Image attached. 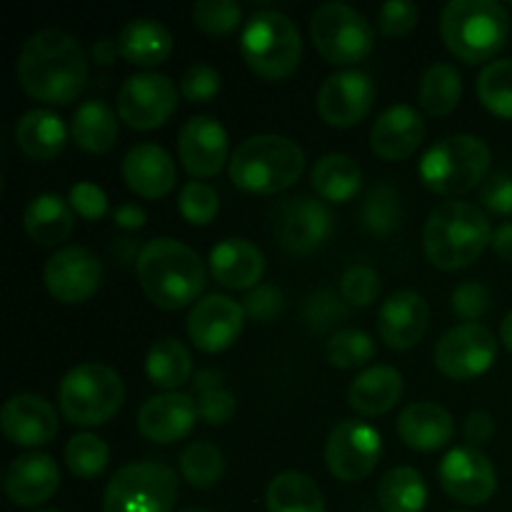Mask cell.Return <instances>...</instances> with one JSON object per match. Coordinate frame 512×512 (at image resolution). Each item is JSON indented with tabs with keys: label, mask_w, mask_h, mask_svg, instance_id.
<instances>
[{
	"label": "cell",
	"mask_w": 512,
	"mask_h": 512,
	"mask_svg": "<svg viewBox=\"0 0 512 512\" xmlns=\"http://www.w3.org/2000/svg\"><path fill=\"white\" fill-rule=\"evenodd\" d=\"M490 308V293L483 283H460L453 290V313L458 318L475 323Z\"/></svg>",
	"instance_id": "f5cc1de1"
},
{
	"label": "cell",
	"mask_w": 512,
	"mask_h": 512,
	"mask_svg": "<svg viewBox=\"0 0 512 512\" xmlns=\"http://www.w3.org/2000/svg\"><path fill=\"white\" fill-rule=\"evenodd\" d=\"M510 35L508 8L495 0H450L440 13L445 48L468 65L493 63Z\"/></svg>",
	"instance_id": "277c9868"
},
{
	"label": "cell",
	"mask_w": 512,
	"mask_h": 512,
	"mask_svg": "<svg viewBox=\"0 0 512 512\" xmlns=\"http://www.w3.org/2000/svg\"><path fill=\"white\" fill-rule=\"evenodd\" d=\"M378 503L383 512H423L428 505V485L418 470L400 465L380 478Z\"/></svg>",
	"instance_id": "8d00e7d4"
},
{
	"label": "cell",
	"mask_w": 512,
	"mask_h": 512,
	"mask_svg": "<svg viewBox=\"0 0 512 512\" xmlns=\"http://www.w3.org/2000/svg\"><path fill=\"white\" fill-rule=\"evenodd\" d=\"M15 75L28 98L45 105H68L88 83V58L75 35L45 28L23 43Z\"/></svg>",
	"instance_id": "6da1fadb"
},
{
	"label": "cell",
	"mask_w": 512,
	"mask_h": 512,
	"mask_svg": "<svg viewBox=\"0 0 512 512\" xmlns=\"http://www.w3.org/2000/svg\"><path fill=\"white\" fill-rule=\"evenodd\" d=\"M305 170V153L285 135H253L243 140L230 155L228 175L243 193L275 195L300 180Z\"/></svg>",
	"instance_id": "5b68a950"
},
{
	"label": "cell",
	"mask_w": 512,
	"mask_h": 512,
	"mask_svg": "<svg viewBox=\"0 0 512 512\" xmlns=\"http://www.w3.org/2000/svg\"><path fill=\"white\" fill-rule=\"evenodd\" d=\"M0 430L13 445L40 448L58 435V413L43 395L18 393L5 400L0 410Z\"/></svg>",
	"instance_id": "ffe728a7"
},
{
	"label": "cell",
	"mask_w": 512,
	"mask_h": 512,
	"mask_svg": "<svg viewBox=\"0 0 512 512\" xmlns=\"http://www.w3.org/2000/svg\"><path fill=\"white\" fill-rule=\"evenodd\" d=\"M35 512H63V510H58V508H45V510H35Z\"/></svg>",
	"instance_id": "6125c7cd"
},
{
	"label": "cell",
	"mask_w": 512,
	"mask_h": 512,
	"mask_svg": "<svg viewBox=\"0 0 512 512\" xmlns=\"http://www.w3.org/2000/svg\"><path fill=\"white\" fill-rule=\"evenodd\" d=\"M120 55V48H118V40H110V38H103L98 40V43L93 45V60L98 65H110L115 63Z\"/></svg>",
	"instance_id": "680465c9"
},
{
	"label": "cell",
	"mask_w": 512,
	"mask_h": 512,
	"mask_svg": "<svg viewBox=\"0 0 512 512\" xmlns=\"http://www.w3.org/2000/svg\"><path fill=\"white\" fill-rule=\"evenodd\" d=\"M5 495L18 508H38L60 488V468L50 455H18L5 470Z\"/></svg>",
	"instance_id": "cb8c5ba5"
},
{
	"label": "cell",
	"mask_w": 512,
	"mask_h": 512,
	"mask_svg": "<svg viewBox=\"0 0 512 512\" xmlns=\"http://www.w3.org/2000/svg\"><path fill=\"white\" fill-rule=\"evenodd\" d=\"M145 373L160 390L175 393L180 385L193 378V355L180 340L160 338L145 355Z\"/></svg>",
	"instance_id": "e575fe53"
},
{
	"label": "cell",
	"mask_w": 512,
	"mask_h": 512,
	"mask_svg": "<svg viewBox=\"0 0 512 512\" xmlns=\"http://www.w3.org/2000/svg\"><path fill=\"white\" fill-rule=\"evenodd\" d=\"M490 160L493 153L478 135H448L428 148L418 165V175L430 193L455 198L485 183Z\"/></svg>",
	"instance_id": "8992f818"
},
{
	"label": "cell",
	"mask_w": 512,
	"mask_h": 512,
	"mask_svg": "<svg viewBox=\"0 0 512 512\" xmlns=\"http://www.w3.org/2000/svg\"><path fill=\"white\" fill-rule=\"evenodd\" d=\"M198 418V403L193 395L175 390L145 400L143 408L138 410V430L150 443L170 445L188 438Z\"/></svg>",
	"instance_id": "44dd1931"
},
{
	"label": "cell",
	"mask_w": 512,
	"mask_h": 512,
	"mask_svg": "<svg viewBox=\"0 0 512 512\" xmlns=\"http://www.w3.org/2000/svg\"><path fill=\"white\" fill-rule=\"evenodd\" d=\"M500 340H503L505 348H508L512 353V310L508 315H505L503 325H500Z\"/></svg>",
	"instance_id": "91938a15"
},
{
	"label": "cell",
	"mask_w": 512,
	"mask_h": 512,
	"mask_svg": "<svg viewBox=\"0 0 512 512\" xmlns=\"http://www.w3.org/2000/svg\"><path fill=\"white\" fill-rule=\"evenodd\" d=\"M463 98V75L450 63H433L423 73L418 85L420 108L433 118L453 113Z\"/></svg>",
	"instance_id": "d590c367"
},
{
	"label": "cell",
	"mask_w": 512,
	"mask_h": 512,
	"mask_svg": "<svg viewBox=\"0 0 512 512\" xmlns=\"http://www.w3.org/2000/svg\"><path fill=\"white\" fill-rule=\"evenodd\" d=\"M493 240V228L480 205L448 200L430 213L423 228V248L438 270H460L473 265Z\"/></svg>",
	"instance_id": "3957f363"
},
{
	"label": "cell",
	"mask_w": 512,
	"mask_h": 512,
	"mask_svg": "<svg viewBox=\"0 0 512 512\" xmlns=\"http://www.w3.org/2000/svg\"><path fill=\"white\" fill-rule=\"evenodd\" d=\"M228 150V130L220 120L210 118V115H193L180 128V163L193 178H213V175H218L223 170L225 160H228Z\"/></svg>",
	"instance_id": "d6986e66"
},
{
	"label": "cell",
	"mask_w": 512,
	"mask_h": 512,
	"mask_svg": "<svg viewBox=\"0 0 512 512\" xmlns=\"http://www.w3.org/2000/svg\"><path fill=\"white\" fill-rule=\"evenodd\" d=\"M455 512H463V510H455Z\"/></svg>",
	"instance_id": "be15d7a7"
},
{
	"label": "cell",
	"mask_w": 512,
	"mask_h": 512,
	"mask_svg": "<svg viewBox=\"0 0 512 512\" xmlns=\"http://www.w3.org/2000/svg\"><path fill=\"white\" fill-rule=\"evenodd\" d=\"M125 185L145 200H160L175 188L178 168L165 148L155 143H138L125 153L120 165Z\"/></svg>",
	"instance_id": "d4e9b609"
},
{
	"label": "cell",
	"mask_w": 512,
	"mask_h": 512,
	"mask_svg": "<svg viewBox=\"0 0 512 512\" xmlns=\"http://www.w3.org/2000/svg\"><path fill=\"white\" fill-rule=\"evenodd\" d=\"M245 325L243 305L213 293L198 300L188 315V338L203 353H223L240 338Z\"/></svg>",
	"instance_id": "e0dca14e"
},
{
	"label": "cell",
	"mask_w": 512,
	"mask_h": 512,
	"mask_svg": "<svg viewBox=\"0 0 512 512\" xmlns=\"http://www.w3.org/2000/svg\"><path fill=\"white\" fill-rule=\"evenodd\" d=\"M243 310L245 318L255 320V323H270L283 310V293L275 285L260 283L258 288H253L245 295Z\"/></svg>",
	"instance_id": "816d5d0a"
},
{
	"label": "cell",
	"mask_w": 512,
	"mask_h": 512,
	"mask_svg": "<svg viewBox=\"0 0 512 512\" xmlns=\"http://www.w3.org/2000/svg\"><path fill=\"white\" fill-rule=\"evenodd\" d=\"M110 463V448L93 433H78L65 445V465L80 480H95Z\"/></svg>",
	"instance_id": "b9f144b4"
},
{
	"label": "cell",
	"mask_w": 512,
	"mask_h": 512,
	"mask_svg": "<svg viewBox=\"0 0 512 512\" xmlns=\"http://www.w3.org/2000/svg\"><path fill=\"white\" fill-rule=\"evenodd\" d=\"M440 485L453 500L463 505H483L498 490V473L480 448H453L438 468Z\"/></svg>",
	"instance_id": "2e32d148"
},
{
	"label": "cell",
	"mask_w": 512,
	"mask_h": 512,
	"mask_svg": "<svg viewBox=\"0 0 512 512\" xmlns=\"http://www.w3.org/2000/svg\"><path fill=\"white\" fill-rule=\"evenodd\" d=\"M403 198L400 190L390 183H378L368 190L363 205H360V223L373 235H393L403 225Z\"/></svg>",
	"instance_id": "74e56055"
},
{
	"label": "cell",
	"mask_w": 512,
	"mask_h": 512,
	"mask_svg": "<svg viewBox=\"0 0 512 512\" xmlns=\"http://www.w3.org/2000/svg\"><path fill=\"white\" fill-rule=\"evenodd\" d=\"M135 275L145 298L170 313L195 303L208 280L203 258L175 238L148 240L135 255Z\"/></svg>",
	"instance_id": "7a4b0ae2"
},
{
	"label": "cell",
	"mask_w": 512,
	"mask_h": 512,
	"mask_svg": "<svg viewBox=\"0 0 512 512\" xmlns=\"http://www.w3.org/2000/svg\"><path fill=\"white\" fill-rule=\"evenodd\" d=\"M315 50L333 65L363 63L375 48V28L348 3H323L310 15Z\"/></svg>",
	"instance_id": "30bf717a"
},
{
	"label": "cell",
	"mask_w": 512,
	"mask_h": 512,
	"mask_svg": "<svg viewBox=\"0 0 512 512\" xmlns=\"http://www.w3.org/2000/svg\"><path fill=\"white\" fill-rule=\"evenodd\" d=\"M125 400V383L110 365L80 363L58 385L60 413L68 423L95 428L115 418Z\"/></svg>",
	"instance_id": "ba28073f"
},
{
	"label": "cell",
	"mask_w": 512,
	"mask_h": 512,
	"mask_svg": "<svg viewBox=\"0 0 512 512\" xmlns=\"http://www.w3.org/2000/svg\"><path fill=\"white\" fill-rule=\"evenodd\" d=\"M183 512H210V510H205V508H190V510H183Z\"/></svg>",
	"instance_id": "94428289"
},
{
	"label": "cell",
	"mask_w": 512,
	"mask_h": 512,
	"mask_svg": "<svg viewBox=\"0 0 512 512\" xmlns=\"http://www.w3.org/2000/svg\"><path fill=\"white\" fill-rule=\"evenodd\" d=\"M68 133L60 115L53 110H30L15 125V145L30 160H53L63 153Z\"/></svg>",
	"instance_id": "4dcf8cb0"
},
{
	"label": "cell",
	"mask_w": 512,
	"mask_h": 512,
	"mask_svg": "<svg viewBox=\"0 0 512 512\" xmlns=\"http://www.w3.org/2000/svg\"><path fill=\"white\" fill-rule=\"evenodd\" d=\"M210 275L228 290L258 288L265 275V255L255 243L243 238L220 240L210 250Z\"/></svg>",
	"instance_id": "484cf974"
},
{
	"label": "cell",
	"mask_w": 512,
	"mask_h": 512,
	"mask_svg": "<svg viewBox=\"0 0 512 512\" xmlns=\"http://www.w3.org/2000/svg\"><path fill=\"white\" fill-rule=\"evenodd\" d=\"M383 455V438L363 420H340L325 440V465L343 483L368 478Z\"/></svg>",
	"instance_id": "7c38bea8"
},
{
	"label": "cell",
	"mask_w": 512,
	"mask_h": 512,
	"mask_svg": "<svg viewBox=\"0 0 512 512\" xmlns=\"http://www.w3.org/2000/svg\"><path fill=\"white\" fill-rule=\"evenodd\" d=\"M180 88L163 73H135L118 90V118L128 128L150 133L178 110Z\"/></svg>",
	"instance_id": "8fae6325"
},
{
	"label": "cell",
	"mask_w": 512,
	"mask_h": 512,
	"mask_svg": "<svg viewBox=\"0 0 512 512\" xmlns=\"http://www.w3.org/2000/svg\"><path fill=\"white\" fill-rule=\"evenodd\" d=\"M313 190L328 203H348L363 188V170L358 160L345 153H328L313 165Z\"/></svg>",
	"instance_id": "d6a6232c"
},
{
	"label": "cell",
	"mask_w": 512,
	"mask_h": 512,
	"mask_svg": "<svg viewBox=\"0 0 512 512\" xmlns=\"http://www.w3.org/2000/svg\"><path fill=\"white\" fill-rule=\"evenodd\" d=\"M490 248L505 263H512V223H503L493 233V240H490Z\"/></svg>",
	"instance_id": "6f0895ef"
},
{
	"label": "cell",
	"mask_w": 512,
	"mask_h": 512,
	"mask_svg": "<svg viewBox=\"0 0 512 512\" xmlns=\"http://www.w3.org/2000/svg\"><path fill=\"white\" fill-rule=\"evenodd\" d=\"M433 355L445 378L473 380L493 368L498 340L483 323H460L435 343Z\"/></svg>",
	"instance_id": "4fadbf2b"
},
{
	"label": "cell",
	"mask_w": 512,
	"mask_h": 512,
	"mask_svg": "<svg viewBox=\"0 0 512 512\" xmlns=\"http://www.w3.org/2000/svg\"><path fill=\"white\" fill-rule=\"evenodd\" d=\"M398 435L410 450L435 453L453 440L455 420L438 403H410L398 418Z\"/></svg>",
	"instance_id": "4316f807"
},
{
	"label": "cell",
	"mask_w": 512,
	"mask_h": 512,
	"mask_svg": "<svg viewBox=\"0 0 512 512\" xmlns=\"http://www.w3.org/2000/svg\"><path fill=\"white\" fill-rule=\"evenodd\" d=\"M193 398L198 403V415L208 425H225L235 418V395L225 388L223 378L215 370H200L193 378Z\"/></svg>",
	"instance_id": "f35d334b"
},
{
	"label": "cell",
	"mask_w": 512,
	"mask_h": 512,
	"mask_svg": "<svg viewBox=\"0 0 512 512\" xmlns=\"http://www.w3.org/2000/svg\"><path fill=\"white\" fill-rule=\"evenodd\" d=\"M113 220L115 225L123 230H140L145 225V220H148V215H145V210L140 208V205L125 203L120 205V208H115Z\"/></svg>",
	"instance_id": "9f6ffc18"
},
{
	"label": "cell",
	"mask_w": 512,
	"mask_h": 512,
	"mask_svg": "<svg viewBox=\"0 0 512 512\" xmlns=\"http://www.w3.org/2000/svg\"><path fill=\"white\" fill-rule=\"evenodd\" d=\"M330 233H333V213L320 200L300 195L280 205L275 235L288 253H313L330 238Z\"/></svg>",
	"instance_id": "ac0fdd59"
},
{
	"label": "cell",
	"mask_w": 512,
	"mask_h": 512,
	"mask_svg": "<svg viewBox=\"0 0 512 512\" xmlns=\"http://www.w3.org/2000/svg\"><path fill=\"white\" fill-rule=\"evenodd\" d=\"M430 325V308L415 290H398L383 300L378 310L380 340L390 350H410L425 338Z\"/></svg>",
	"instance_id": "7402d4cb"
},
{
	"label": "cell",
	"mask_w": 512,
	"mask_h": 512,
	"mask_svg": "<svg viewBox=\"0 0 512 512\" xmlns=\"http://www.w3.org/2000/svg\"><path fill=\"white\" fill-rule=\"evenodd\" d=\"M180 475L195 490H208L218 485L225 475V458L220 448L205 440H195L180 453Z\"/></svg>",
	"instance_id": "ab89813d"
},
{
	"label": "cell",
	"mask_w": 512,
	"mask_h": 512,
	"mask_svg": "<svg viewBox=\"0 0 512 512\" xmlns=\"http://www.w3.org/2000/svg\"><path fill=\"white\" fill-rule=\"evenodd\" d=\"M345 318H348V303H343L333 290H318L305 303V323L315 333H325Z\"/></svg>",
	"instance_id": "7dc6e473"
},
{
	"label": "cell",
	"mask_w": 512,
	"mask_h": 512,
	"mask_svg": "<svg viewBox=\"0 0 512 512\" xmlns=\"http://www.w3.org/2000/svg\"><path fill=\"white\" fill-rule=\"evenodd\" d=\"M383 283L380 275L375 273L370 265H353L340 278V295L348 305H358V308H368L378 300Z\"/></svg>",
	"instance_id": "bcb514c9"
},
{
	"label": "cell",
	"mask_w": 512,
	"mask_h": 512,
	"mask_svg": "<svg viewBox=\"0 0 512 512\" xmlns=\"http://www.w3.org/2000/svg\"><path fill=\"white\" fill-rule=\"evenodd\" d=\"M480 203L495 215H512V175L493 173L480 185Z\"/></svg>",
	"instance_id": "db71d44e"
},
{
	"label": "cell",
	"mask_w": 512,
	"mask_h": 512,
	"mask_svg": "<svg viewBox=\"0 0 512 512\" xmlns=\"http://www.w3.org/2000/svg\"><path fill=\"white\" fill-rule=\"evenodd\" d=\"M223 88V78L208 63H195L180 78V95L190 103H213Z\"/></svg>",
	"instance_id": "681fc988"
},
{
	"label": "cell",
	"mask_w": 512,
	"mask_h": 512,
	"mask_svg": "<svg viewBox=\"0 0 512 512\" xmlns=\"http://www.w3.org/2000/svg\"><path fill=\"white\" fill-rule=\"evenodd\" d=\"M43 283L58 303L80 305L98 293L103 283V265L98 255L83 245H65L45 263Z\"/></svg>",
	"instance_id": "9a60e30c"
},
{
	"label": "cell",
	"mask_w": 512,
	"mask_h": 512,
	"mask_svg": "<svg viewBox=\"0 0 512 512\" xmlns=\"http://www.w3.org/2000/svg\"><path fill=\"white\" fill-rule=\"evenodd\" d=\"M403 395V375L393 365H373L353 380L348 390L350 408L365 418H378L393 410Z\"/></svg>",
	"instance_id": "83f0119b"
},
{
	"label": "cell",
	"mask_w": 512,
	"mask_h": 512,
	"mask_svg": "<svg viewBox=\"0 0 512 512\" xmlns=\"http://www.w3.org/2000/svg\"><path fill=\"white\" fill-rule=\"evenodd\" d=\"M425 140V120L413 105H390L370 128V148L388 163H400L418 153Z\"/></svg>",
	"instance_id": "603a6c76"
},
{
	"label": "cell",
	"mask_w": 512,
	"mask_h": 512,
	"mask_svg": "<svg viewBox=\"0 0 512 512\" xmlns=\"http://www.w3.org/2000/svg\"><path fill=\"white\" fill-rule=\"evenodd\" d=\"M193 23L200 33L223 38L243 23V8L233 0H198L193 5Z\"/></svg>",
	"instance_id": "ee69618b"
},
{
	"label": "cell",
	"mask_w": 512,
	"mask_h": 512,
	"mask_svg": "<svg viewBox=\"0 0 512 512\" xmlns=\"http://www.w3.org/2000/svg\"><path fill=\"white\" fill-rule=\"evenodd\" d=\"M325 355H328V363L333 368L340 370H355L363 368L373 360L375 355V343L368 333L355 328L338 330L333 338L325 345Z\"/></svg>",
	"instance_id": "7bdbcfd3"
},
{
	"label": "cell",
	"mask_w": 512,
	"mask_h": 512,
	"mask_svg": "<svg viewBox=\"0 0 512 512\" xmlns=\"http://www.w3.org/2000/svg\"><path fill=\"white\" fill-rule=\"evenodd\" d=\"M475 90L485 110L503 120H512V58H500L485 65Z\"/></svg>",
	"instance_id": "60d3db41"
},
{
	"label": "cell",
	"mask_w": 512,
	"mask_h": 512,
	"mask_svg": "<svg viewBox=\"0 0 512 512\" xmlns=\"http://www.w3.org/2000/svg\"><path fill=\"white\" fill-rule=\"evenodd\" d=\"M240 55L258 78L278 83L295 75L303 60V38L293 20L278 10H260L245 23Z\"/></svg>",
	"instance_id": "52a82bcc"
},
{
	"label": "cell",
	"mask_w": 512,
	"mask_h": 512,
	"mask_svg": "<svg viewBox=\"0 0 512 512\" xmlns=\"http://www.w3.org/2000/svg\"><path fill=\"white\" fill-rule=\"evenodd\" d=\"M23 228L35 245L55 248L73 235L75 213L65 198L55 193H43L30 200L25 208Z\"/></svg>",
	"instance_id": "f546056e"
},
{
	"label": "cell",
	"mask_w": 512,
	"mask_h": 512,
	"mask_svg": "<svg viewBox=\"0 0 512 512\" xmlns=\"http://www.w3.org/2000/svg\"><path fill=\"white\" fill-rule=\"evenodd\" d=\"M173 35L160 20L155 18H133L120 28L118 48L120 58L140 68H155L163 65L173 55Z\"/></svg>",
	"instance_id": "f1b7e54d"
},
{
	"label": "cell",
	"mask_w": 512,
	"mask_h": 512,
	"mask_svg": "<svg viewBox=\"0 0 512 512\" xmlns=\"http://www.w3.org/2000/svg\"><path fill=\"white\" fill-rule=\"evenodd\" d=\"M178 210L190 225H210L220 210V198L203 180H188L180 188Z\"/></svg>",
	"instance_id": "f6af8a7d"
},
{
	"label": "cell",
	"mask_w": 512,
	"mask_h": 512,
	"mask_svg": "<svg viewBox=\"0 0 512 512\" xmlns=\"http://www.w3.org/2000/svg\"><path fill=\"white\" fill-rule=\"evenodd\" d=\"M375 105V83L363 70H340L318 88L315 108L330 128L348 130L363 123Z\"/></svg>",
	"instance_id": "5bb4252c"
},
{
	"label": "cell",
	"mask_w": 512,
	"mask_h": 512,
	"mask_svg": "<svg viewBox=\"0 0 512 512\" xmlns=\"http://www.w3.org/2000/svg\"><path fill=\"white\" fill-rule=\"evenodd\" d=\"M70 140L83 153H108L118 143V113H113L103 100H85L70 120Z\"/></svg>",
	"instance_id": "1f68e13d"
},
{
	"label": "cell",
	"mask_w": 512,
	"mask_h": 512,
	"mask_svg": "<svg viewBox=\"0 0 512 512\" xmlns=\"http://www.w3.org/2000/svg\"><path fill=\"white\" fill-rule=\"evenodd\" d=\"M420 20V8L410 0H388L378 8V20L375 28L383 38H403V35L413 33L415 25Z\"/></svg>",
	"instance_id": "c3c4849f"
},
{
	"label": "cell",
	"mask_w": 512,
	"mask_h": 512,
	"mask_svg": "<svg viewBox=\"0 0 512 512\" xmlns=\"http://www.w3.org/2000/svg\"><path fill=\"white\" fill-rule=\"evenodd\" d=\"M68 203L73 213H78L85 220H103L108 213V195L100 185L90 183V180H80L70 188Z\"/></svg>",
	"instance_id": "f907efd6"
},
{
	"label": "cell",
	"mask_w": 512,
	"mask_h": 512,
	"mask_svg": "<svg viewBox=\"0 0 512 512\" xmlns=\"http://www.w3.org/2000/svg\"><path fill=\"white\" fill-rule=\"evenodd\" d=\"M268 512H325L323 490L310 475L285 470L270 480L265 490Z\"/></svg>",
	"instance_id": "836d02e7"
},
{
	"label": "cell",
	"mask_w": 512,
	"mask_h": 512,
	"mask_svg": "<svg viewBox=\"0 0 512 512\" xmlns=\"http://www.w3.org/2000/svg\"><path fill=\"white\" fill-rule=\"evenodd\" d=\"M178 488L173 468L158 460H135L110 478L103 512H173Z\"/></svg>",
	"instance_id": "9c48e42d"
},
{
	"label": "cell",
	"mask_w": 512,
	"mask_h": 512,
	"mask_svg": "<svg viewBox=\"0 0 512 512\" xmlns=\"http://www.w3.org/2000/svg\"><path fill=\"white\" fill-rule=\"evenodd\" d=\"M463 435L470 443V448H483L493 440L495 420L488 410H473L463 423Z\"/></svg>",
	"instance_id": "11a10c76"
}]
</instances>
